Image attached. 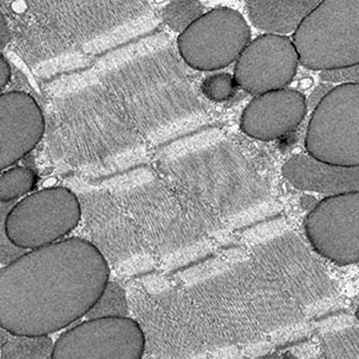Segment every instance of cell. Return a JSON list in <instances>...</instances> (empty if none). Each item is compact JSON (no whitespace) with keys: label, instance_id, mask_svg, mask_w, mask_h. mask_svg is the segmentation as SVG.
I'll return each instance as SVG.
<instances>
[{"label":"cell","instance_id":"cell-1","mask_svg":"<svg viewBox=\"0 0 359 359\" xmlns=\"http://www.w3.org/2000/svg\"><path fill=\"white\" fill-rule=\"evenodd\" d=\"M110 278L92 243L63 239L32 250L0 271V325L13 334L62 331L91 310Z\"/></svg>","mask_w":359,"mask_h":359},{"label":"cell","instance_id":"cell-2","mask_svg":"<svg viewBox=\"0 0 359 359\" xmlns=\"http://www.w3.org/2000/svg\"><path fill=\"white\" fill-rule=\"evenodd\" d=\"M300 64L320 72L359 65V1H323L293 34Z\"/></svg>","mask_w":359,"mask_h":359},{"label":"cell","instance_id":"cell-3","mask_svg":"<svg viewBox=\"0 0 359 359\" xmlns=\"http://www.w3.org/2000/svg\"><path fill=\"white\" fill-rule=\"evenodd\" d=\"M81 207L65 187L45 188L19 201L1 202L0 224L11 241L36 250L63 240L78 226Z\"/></svg>","mask_w":359,"mask_h":359},{"label":"cell","instance_id":"cell-4","mask_svg":"<svg viewBox=\"0 0 359 359\" xmlns=\"http://www.w3.org/2000/svg\"><path fill=\"white\" fill-rule=\"evenodd\" d=\"M306 149L320 161L359 168V84L332 86L313 109Z\"/></svg>","mask_w":359,"mask_h":359},{"label":"cell","instance_id":"cell-5","mask_svg":"<svg viewBox=\"0 0 359 359\" xmlns=\"http://www.w3.org/2000/svg\"><path fill=\"white\" fill-rule=\"evenodd\" d=\"M251 29L238 11L217 8L179 35L180 55L187 65L201 72H215L236 62L251 43Z\"/></svg>","mask_w":359,"mask_h":359},{"label":"cell","instance_id":"cell-6","mask_svg":"<svg viewBox=\"0 0 359 359\" xmlns=\"http://www.w3.org/2000/svg\"><path fill=\"white\" fill-rule=\"evenodd\" d=\"M146 339L130 317L86 320L62 333L53 359H141Z\"/></svg>","mask_w":359,"mask_h":359},{"label":"cell","instance_id":"cell-7","mask_svg":"<svg viewBox=\"0 0 359 359\" xmlns=\"http://www.w3.org/2000/svg\"><path fill=\"white\" fill-rule=\"evenodd\" d=\"M304 229L313 248L337 264L359 262V191L325 198L311 210Z\"/></svg>","mask_w":359,"mask_h":359},{"label":"cell","instance_id":"cell-8","mask_svg":"<svg viewBox=\"0 0 359 359\" xmlns=\"http://www.w3.org/2000/svg\"><path fill=\"white\" fill-rule=\"evenodd\" d=\"M300 64L293 41L264 34L251 41L236 60L233 78L240 88L255 96L287 88Z\"/></svg>","mask_w":359,"mask_h":359},{"label":"cell","instance_id":"cell-9","mask_svg":"<svg viewBox=\"0 0 359 359\" xmlns=\"http://www.w3.org/2000/svg\"><path fill=\"white\" fill-rule=\"evenodd\" d=\"M45 121L35 99L27 93L0 96V165L2 171L20 161L43 140Z\"/></svg>","mask_w":359,"mask_h":359},{"label":"cell","instance_id":"cell-10","mask_svg":"<svg viewBox=\"0 0 359 359\" xmlns=\"http://www.w3.org/2000/svg\"><path fill=\"white\" fill-rule=\"evenodd\" d=\"M307 111V101L297 90L284 88L255 96L243 111L240 128L253 139L271 141L296 130Z\"/></svg>","mask_w":359,"mask_h":359},{"label":"cell","instance_id":"cell-11","mask_svg":"<svg viewBox=\"0 0 359 359\" xmlns=\"http://www.w3.org/2000/svg\"><path fill=\"white\" fill-rule=\"evenodd\" d=\"M282 175L294 188L326 198L359 191V168L332 165L309 154L291 156L282 166Z\"/></svg>","mask_w":359,"mask_h":359},{"label":"cell","instance_id":"cell-12","mask_svg":"<svg viewBox=\"0 0 359 359\" xmlns=\"http://www.w3.org/2000/svg\"><path fill=\"white\" fill-rule=\"evenodd\" d=\"M320 1H247V15L253 27L266 34H294Z\"/></svg>","mask_w":359,"mask_h":359},{"label":"cell","instance_id":"cell-13","mask_svg":"<svg viewBox=\"0 0 359 359\" xmlns=\"http://www.w3.org/2000/svg\"><path fill=\"white\" fill-rule=\"evenodd\" d=\"M1 359H53L54 343L50 336L13 334L1 328Z\"/></svg>","mask_w":359,"mask_h":359},{"label":"cell","instance_id":"cell-14","mask_svg":"<svg viewBox=\"0 0 359 359\" xmlns=\"http://www.w3.org/2000/svg\"><path fill=\"white\" fill-rule=\"evenodd\" d=\"M38 177L33 169L17 166L2 171L0 176V202L18 201L33 194Z\"/></svg>","mask_w":359,"mask_h":359},{"label":"cell","instance_id":"cell-15","mask_svg":"<svg viewBox=\"0 0 359 359\" xmlns=\"http://www.w3.org/2000/svg\"><path fill=\"white\" fill-rule=\"evenodd\" d=\"M126 293L116 282L109 281L97 302L86 316V320L128 317Z\"/></svg>","mask_w":359,"mask_h":359},{"label":"cell","instance_id":"cell-16","mask_svg":"<svg viewBox=\"0 0 359 359\" xmlns=\"http://www.w3.org/2000/svg\"><path fill=\"white\" fill-rule=\"evenodd\" d=\"M205 13V6L202 3L182 0L168 3L163 8V18L172 30L181 34Z\"/></svg>","mask_w":359,"mask_h":359},{"label":"cell","instance_id":"cell-17","mask_svg":"<svg viewBox=\"0 0 359 359\" xmlns=\"http://www.w3.org/2000/svg\"><path fill=\"white\" fill-rule=\"evenodd\" d=\"M238 88L233 76L224 72L212 74L201 83L203 95L210 101L217 102L230 100Z\"/></svg>","mask_w":359,"mask_h":359},{"label":"cell","instance_id":"cell-18","mask_svg":"<svg viewBox=\"0 0 359 359\" xmlns=\"http://www.w3.org/2000/svg\"><path fill=\"white\" fill-rule=\"evenodd\" d=\"M320 78L323 81L331 84H345L355 83L359 84V65L348 69L335 70V72H320Z\"/></svg>","mask_w":359,"mask_h":359},{"label":"cell","instance_id":"cell-19","mask_svg":"<svg viewBox=\"0 0 359 359\" xmlns=\"http://www.w3.org/2000/svg\"><path fill=\"white\" fill-rule=\"evenodd\" d=\"M12 76L11 67L3 53L0 55V86L4 90L11 82Z\"/></svg>","mask_w":359,"mask_h":359},{"label":"cell","instance_id":"cell-20","mask_svg":"<svg viewBox=\"0 0 359 359\" xmlns=\"http://www.w3.org/2000/svg\"><path fill=\"white\" fill-rule=\"evenodd\" d=\"M11 31H9L8 24L6 22L4 14L0 13V45H1V50L9 43L11 41Z\"/></svg>","mask_w":359,"mask_h":359},{"label":"cell","instance_id":"cell-21","mask_svg":"<svg viewBox=\"0 0 359 359\" xmlns=\"http://www.w3.org/2000/svg\"><path fill=\"white\" fill-rule=\"evenodd\" d=\"M302 203L304 208H307V210H310L311 211L316 208L318 202H316V198L313 197L306 196L303 198Z\"/></svg>","mask_w":359,"mask_h":359},{"label":"cell","instance_id":"cell-22","mask_svg":"<svg viewBox=\"0 0 359 359\" xmlns=\"http://www.w3.org/2000/svg\"><path fill=\"white\" fill-rule=\"evenodd\" d=\"M355 318H357L359 320V304L357 311H355Z\"/></svg>","mask_w":359,"mask_h":359}]
</instances>
